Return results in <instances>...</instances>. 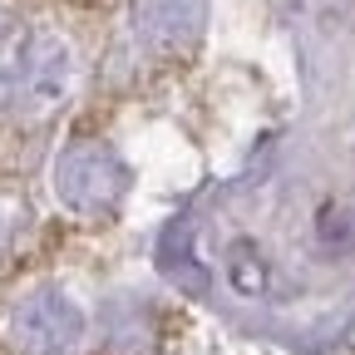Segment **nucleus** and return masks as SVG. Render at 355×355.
I'll return each instance as SVG.
<instances>
[{"mask_svg":"<svg viewBox=\"0 0 355 355\" xmlns=\"http://www.w3.org/2000/svg\"><path fill=\"white\" fill-rule=\"evenodd\" d=\"M207 30V0H139L133 35L153 55H188Z\"/></svg>","mask_w":355,"mask_h":355,"instance_id":"obj_4","label":"nucleus"},{"mask_svg":"<svg viewBox=\"0 0 355 355\" xmlns=\"http://www.w3.org/2000/svg\"><path fill=\"white\" fill-rule=\"evenodd\" d=\"M79 89V55L50 20L0 6V119L40 123Z\"/></svg>","mask_w":355,"mask_h":355,"instance_id":"obj_1","label":"nucleus"},{"mask_svg":"<svg viewBox=\"0 0 355 355\" xmlns=\"http://www.w3.org/2000/svg\"><path fill=\"white\" fill-rule=\"evenodd\" d=\"M50 183L69 217H109L128 198V163L104 139H74L60 148Z\"/></svg>","mask_w":355,"mask_h":355,"instance_id":"obj_3","label":"nucleus"},{"mask_svg":"<svg viewBox=\"0 0 355 355\" xmlns=\"http://www.w3.org/2000/svg\"><path fill=\"white\" fill-rule=\"evenodd\" d=\"M30 242H35V202L20 188L0 183V266L25 257Z\"/></svg>","mask_w":355,"mask_h":355,"instance_id":"obj_5","label":"nucleus"},{"mask_svg":"<svg viewBox=\"0 0 355 355\" xmlns=\"http://www.w3.org/2000/svg\"><path fill=\"white\" fill-rule=\"evenodd\" d=\"M6 340L15 355H84L89 345V311L84 301L60 286L40 282L20 291L6 311Z\"/></svg>","mask_w":355,"mask_h":355,"instance_id":"obj_2","label":"nucleus"}]
</instances>
